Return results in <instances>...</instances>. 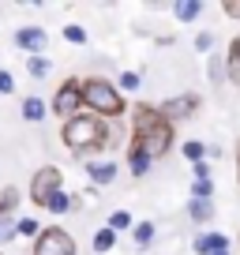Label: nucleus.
Returning a JSON list of instances; mask_svg holds the SVG:
<instances>
[{
  "mask_svg": "<svg viewBox=\"0 0 240 255\" xmlns=\"http://www.w3.org/2000/svg\"><path fill=\"white\" fill-rule=\"evenodd\" d=\"M120 139V120H102L94 113H79V117L60 124V143L68 146L72 158H94L105 154Z\"/></svg>",
  "mask_w": 240,
  "mask_h": 255,
  "instance_id": "obj_1",
  "label": "nucleus"
},
{
  "mask_svg": "<svg viewBox=\"0 0 240 255\" xmlns=\"http://www.w3.org/2000/svg\"><path fill=\"white\" fill-rule=\"evenodd\" d=\"M128 143L139 146V150H146V154H150V161H158V158H165V154L173 150L176 128L161 117L158 105L139 102L135 109H131V135H128Z\"/></svg>",
  "mask_w": 240,
  "mask_h": 255,
  "instance_id": "obj_2",
  "label": "nucleus"
},
{
  "mask_svg": "<svg viewBox=\"0 0 240 255\" xmlns=\"http://www.w3.org/2000/svg\"><path fill=\"white\" fill-rule=\"evenodd\" d=\"M83 113H94L102 120H120L128 113V102L117 90V83H109L105 75H90L83 79Z\"/></svg>",
  "mask_w": 240,
  "mask_h": 255,
  "instance_id": "obj_3",
  "label": "nucleus"
},
{
  "mask_svg": "<svg viewBox=\"0 0 240 255\" xmlns=\"http://www.w3.org/2000/svg\"><path fill=\"white\" fill-rule=\"evenodd\" d=\"M49 113L60 117V124L83 113V79H79V75H68V79L53 90V98H49Z\"/></svg>",
  "mask_w": 240,
  "mask_h": 255,
  "instance_id": "obj_4",
  "label": "nucleus"
},
{
  "mask_svg": "<svg viewBox=\"0 0 240 255\" xmlns=\"http://www.w3.org/2000/svg\"><path fill=\"white\" fill-rule=\"evenodd\" d=\"M30 255H79V244H75V237L64 225H45V229L34 237Z\"/></svg>",
  "mask_w": 240,
  "mask_h": 255,
  "instance_id": "obj_5",
  "label": "nucleus"
},
{
  "mask_svg": "<svg viewBox=\"0 0 240 255\" xmlns=\"http://www.w3.org/2000/svg\"><path fill=\"white\" fill-rule=\"evenodd\" d=\"M53 191H64V173H60V165H41L30 176V203L34 207H45V199Z\"/></svg>",
  "mask_w": 240,
  "mask_h": 255,
  "instance_id": "obj_6",
  "label": "nucleus"
},
{
  "mask_svg": "<svg viewBox=\"0 0 240 255\" xmlns=\"http://www.w3.org/2000/svg\"><path fill=\"white\" fill-rule=\"evenodd\" d=\"M161 109V117L169 120V124H184V120H192L195 113L203 109V98L199 94H192V90H184V94H173V98H165V102L158 105Z\"/></svg>",
  "mask_w": 240,
  "mask_h": 255,
  "instance_id": "obj_7",
  "label": "nucleus"
},
{
  "mask_svg": "<svg viewBox=\"0 0 240 255\" xmlns=\"http://www.w3.org/2000/svg\"><path fill=\"white\" fill-rule=\"evenodd\" d=\"M15 49H23V53L30 56H45V45H49V34L45 26H23V30H15Z\"/></svg>",
  "mask_w": 240,
  "mask_h": 255,
  "instance_id": "obj_8",
  "label": "nucleus"
},
{
  "mask_svg": "<svg viewBox=\"0 0 240 255\" xmlns=\"http://www.w3.org/2000/svg\"><path fill=\"white\" fill-rule=\"evenodd\" d=\"M117 173H120V165H117L113 158L87 161V176H90V184H94V188H109V184L117 180Z\"/></svg>",
  "mask_w": 240,
  "mask_h": 255,
  "instance_id": "obj_9",
  "label": "nucleus"
},
{
  "mask_svg": "<svg viewBox=\"0 0 240 255\" xmlns=\"http://www.w3.org/2000/svg\"><path fill=\"white\" fill-rule=\"evenodd\" d=\"M192 248L195 255H218V252H229V240H225V233H195Z\"/></svg>",
  "mask_w": 240,
  "mask_h": 255,
  "instance_id": "obj_10",
  "label": "nucleus"
},
{
  "mask_svg": "<svg viewBox=\"0 0 240 255\" xmlns=\"http://www.w3.org/2000/svg\"><path fill=\"white\" fill-rule=\"evenodd\" d=\"M222 56H225V79L240 87V38H233L229 45H225Z\"/></svg>",
  "mask_w": 240,
  "mask_h": 255,
  "instance_id": "obj_11",
  "label": "nucleus"
},
{
  "mask_svg": "<svg viewBox=\"0 0 240 255\" xmlns=\"http://www.w3.org/2000/svg\"><path fill=\"white\" fill-rule=\"evenodd\" d=\"M75 207H79V195H68V191H53V195L45 199V210L56 214V218L68 214V210H75Z\"/></svg>",
  "mask_w": 240,
  "mask_h": 255,
  "instance_id": "obj_12",
  "label": "nucleus"
},
{
  "mask_svg": "<svg viewBox=\"0 0 240 255\" xmlns=\"http://www.w3.org/2000/svg\"><path fill=\"white\" fill-rule=\"evenodd\" d=\"M124 150H128V169H131V176H135V180L150 173L154 161H150V154H146V150H139V146H131V143L124 146Z\"/></svg>",
  "mask_w": 240,
  "mask_h": 255,
  "instance_id": "obj_13",
  "label": "nucleus"
},
{
  "mask_svg": "<svg viewBox=\"0 0 240 255\" xmlns=\"http://www.w3.org/2000/svg\"><path fill=\"white\" fill-rule=\"evenodd\" d=\"M19 203H23V191H19L15 184H8V188H0V218H15Z\"/></svg>",
  "mask_w": 240,
  "mask_h": 255,
  "instance_id": "obj_14",
  "label": "nucleus"
},
{
  "mask_svg": "<svg viewBox=\"0 0 240 255\" xmlns=\"http://www.w3.org/2000/svg\"><path fill=\"white\" fill-rule=\"evenodd\" d=\"M173 15H176V23H195L203 15V0H176Z\"/></svg>",
  "mask_w": 240,
  "mask_h": 255,
  "instance_id": "obj_15",
  "label": "nucleus"
},
{
  "mask_svg": "<svg viewBox=\"0 0 240 255\" xmlns=\"http://www.w3.org/2000/svg\"><path fill=\"white\" fill-rule=\"evenodd\" d=\"M45 98H38V94H30V98H23V120L26 124H41L45 120Z\"/></svg>",
  "mask_w": 240,
  "mask_h": 255,
  "instance_id": "obj_16",
  "label": "nucleus"
},
{
  "mask_svg": "<svg viewBox=\"0 0 240 255\" xmlns=\"http://www.w3.org/2000/svg\"><path fill=\"white\" fill-rule=\"evenodd\" d=\"M188 218H192L195 225H207L210 218H214V199H192L188 203Z\"/></svg>",
  "mask_w": 240,
  "mask_h": 255,
  "instance_id": "obj_17",
  "label": "nucleus"
},
{
  "mask_svg": "<svg viewBox=\"0 0 240 255\" xmlns=\"http://www.w3.org/2000/svg\"><path fill=\"white\" fill-rule=\"evenodd\" d=\"M154 222H139V225H131V244H135V252H146V248L154 244Z\"/></svg>",
  "mask_w": 240,
  "mask_h": 255,
  "instance_id": "obj_18",
  "label": "nucleus"
},
{
  "mask_svg": "<svg viewBox=\"0 0 240 255\" xmlns=\"http://www.w3.org/2000/svg\"><path fill=\"white\" fill-rule=\"evenodd\" d=\"M180 154H184L192 165H199V161H207V143H199V139H188V143H180Z\"/></svg>",
  "mask_w": 240,
  "mask_h": 255,
  "instance_id": "obj_19",
  "label": "nucleus"
},
{
  "mask_svg": "<svg viewBox=\"0 0 240 255\" xmlns=\"http://www.w3.org/2000/svg\"><path fill=\"white\" fill-rule=\"evenodd\" d=\"M113 248H117V233H113L109 225H102V229L94 233V252L105 255V252H113Z\"/></svg>",
  "mask_w": 240,
  "mask_h": 255,
  "instance_id": "obj_20",
  "label": "nucleus"
},
{
  "mask_svg": "<svg viewBox=\"0 0 240 255\" xmlns=\"http://www.w3.org/2000/svg\"><path fill=\"white\" fill-rule=\"evenodd\" d=\"M105 225H109L113 233H131V225H135V222H131V214H128V210H113Z\"/></svg>",
  "mask_w": 240,
  "mask_h": 255,
  "instance_id": "obj_21",
  "label": "nucleus"
},
{
  "mask_svg": "<svg viewBox=\"0 0 240 255\" xmlns=\"http://www.w3.org/2000/svg\"><path fill=\"white\" fill-rule=\"evenodd\" d=\"M207 75H210V83H222L225 79V56L222 53H210L207 56Z\"/></svg>",
  "mask_w": 240,
  "mask_h": 255,
  "instance_id": "obj_22",
  "label": "nucleus"
},
{
  "mask_svg": "<svg viewBox=\"0 0 240 255\" xmlns=\"http://www.w3.org/2000/svg\"><path fill=\"white\" fill-rule=\"evenodd\" d=\"M139 87H143V75H139V72H120V79H117V90H120V94H124V90H128V94H135Z\"/></svg>",
  "mask_w": 240,
  "mask_h": 255,
  "instance_id": "obj_23",
  "label": "nucleus"
},
{
  "mask_svg": "<svg viewBox=\"0 0 240 255\" xmlns=\"http://www.w3.org/2000/svg\"><path fill=\"white\" fill-rule=\"evenodd\" d=\"M38 233H41V222H38V218H15V237H38Z\"/></svg>",
  "mask_w": 240,
  "mask_h": 255,
  "instance_id": "obj_24",
  "label": "nucleus"
},
{
  "mask_svg": "<svg viewBox=\"0 0 240 255\" xmlns=\"http://www.w3.org/2000/svg\"><path fill=\"white\" fill-rule=\"evenodd\" d=\"M49 68H53V64H49V56H30V60H26V72H30L34 79H45Z\"/></svg>",
  "mask_w": 240,
  "mask_h": 255,
  "instance_id": "obj_25",
  "label": "nucleus"
},
{
  "mask_svg": "<svg viewBox=\"0 0 240 255\" xmlns=\"http://www.w3.org/2000/svg\"><path fill=\"white\" fill-rule=\"evenodd\" d=\"M192 199H214V180H192Z\"/></svg>",
  "mask_w": 240,
  "mask_h": 255,
  "instance_id": "obj_26",
  "label": "nucleus"
},
{
  "mask_svg": "<svg viewBox=\"0 0 240 255\" xmlns=\"http://www.w3.org/2000/svg\"><path fill=\"white\" fill-rule=\"evenodd\" d=\"M15 240V218H0V244Z\"/></svg>",
  "mask_w": 240,
  "mask_h": 255,
  "instance_id": "obj_27",
  "label": "nucleus"
},
{
  "mask_svg": "<svg viewBox=\"0 0 240 255\" xmlns=\"http://www.w3.org/2000/svg\"><path fill=\"white\" fill-rule=\"evenodd\" d=\"M64 41L83 45V41H87V30H83V26H75V23H68V26H64Z\"/></svg>",
  "mask_w": 240,
  "mask_h": 255,
  "instance_id": "obj_28",
  "label": "nucleus"
},
{
  "mask_svg": "<svg viewBox=\"0 0 240 255\" xmlns=\"http://www.w3.org/2000/svg\"><path fill=\"white\" fill-rule=\"evenodd\" d=\"M195 49H199V53H214V34L210 30H203V34H195Z\"/></svg>",
  "mask_w": 240,
  "mask_h": 255,
  "instance_id": "obj_29",
  "label": "nucleus"
},
{
  "mask_svg": "<svg viewBox=\"0 0 240 255\" xmlns=\"http://www.w3.org/2000/svg\"><path fill=\"white\" fill-rule=\"evenodd\" d=\"M0 94H15V75L0 68Z\"/></svg>",
  "mask_w": 240,
  "mask_h": 255,
  "instance_id": "obj_30",
  "label": "nucleus"
},
{
  "mask_svg": "<svg viewBox=\"0 0 240 255\" xmlns=\"http://www.w3.org/2000/svg\"><path fill=\"white\" fill-rule=\"evenodd\" d=\"M222 11H225L229 19H240V0H225V4H222Z\"/></svg>",
  "mask_w": 240,
  "mask_h": 255,
  "instance_id": "obj_31",
  "label": "nucleus"
},
{
  "mask_svg": "<svg viewBox=\"0 0 240 255\" xmlns=\"http://www.w3.org/2000/svg\"><path fill=\"white\" fill-rule=\"evenodd\" d=\"M195 180H210V161H199V165H192Z\"/></svg>",
  "mask_w": 240,
  "mask_h": 255,
  "instance_id": "obj_32",
  "label": "nucleus"
},
{
  "mask_svg": "<svg viewBox=\"0 0 240 255\" xmlns=\"http://www.w3.org/2000/svg\"><path fill=\"white\" fill-rule=\"evenodd\" d=\"M237 184H240V146H237Z\"/></svg>",
  "mask_w": 240,
  "mask_h": 255,
  "instance_id": "obj_33",
  "label": "nucleus"
},
{
  "mask_svg": "<svg viewBox=\"0 0 240 255\" xmlns=\"http://www.w3.org/2000/svg\"><path fill=\"white\" fill-rule=\"evenodd\" d=\"M218 255H229V252H218Z\"/></svg>",
  "mask_w": 240,
  "mask_h": 255,
  "instance_id": "obj_34",
  "label": "nucleus"
},
{
  "mask_svg": "<svg viewBox=\"0 0 240 255\" xmlns=\"http://www.w3.org/2000/svg\"><path fill=\"white\" fill-rule=\"evenodd\" d=\"M0 255H4V252H0Z\"/></svg>",
  "mask_w": 240,
  "mask_h": 255,
  "instance_id": "obj_35",
  "label": "nucleus"
}]
</instances>
